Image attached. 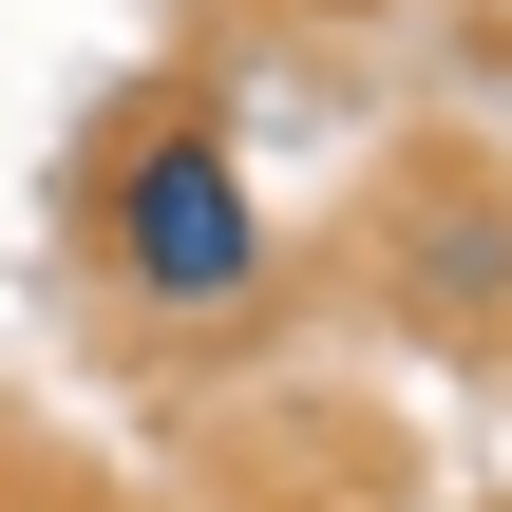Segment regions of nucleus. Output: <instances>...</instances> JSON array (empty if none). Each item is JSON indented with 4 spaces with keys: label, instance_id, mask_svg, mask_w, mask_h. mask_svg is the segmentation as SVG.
I'll use <instances>...</instances> for the list:
<instances>
[{
    "label": "nucleus",
    "instance_id": "f257e3e1",
    "mask_svg": "<svg viewBox=\"0 0 512 512\" xmlns=\"http://www.w3.org/2000/svg\"><path fill=\"white\" fill-rule=\"evenodd\" d=\"M95 266H114V304H152V323H228V304L266 285L247 152H228L209 114L133 133V152H114V190H95Z\"/></svg>",
    "mask_w": 512,
    "mask_h": 512
}]
</instances>
